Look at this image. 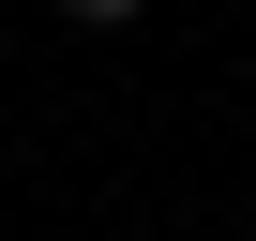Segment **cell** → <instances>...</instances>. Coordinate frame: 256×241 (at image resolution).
I'll return each mask as SVG.
<instances>
[{"instance_id":"cell-1","label":"cell","mask_w":256,"mask_h":241,"mask_svg":"<svg viewBox=\"0 0 256 241\" xmlns=\"http://www.w3.org/2000/svg\"><path fill=\"white\" fill-rule=\"evenodd\" d=\"M60 16H76V30H136L151 0H60Z\"/></svg>"}]
</instances>
